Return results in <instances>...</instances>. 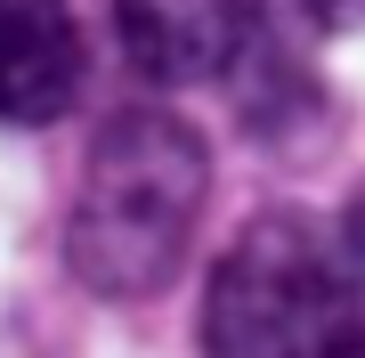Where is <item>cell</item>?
<instances>
[{"label": "cell", "mask_w": 365, "mask_h": 358, "mask_svg": "<svg viewBox=\"0 0 365 358\" xmlns=\"http://www.w3.org/2000/svg\"><path fill=\"white\" fill-rule=\"evenodd\" d=\"M114 33L146 81H211L260 41V0H114Z\"/></svg>", "instance_id": "cell-3"}, {"label": "cell", "mask_w": 365, "mask_h": 358, "mask_svg": "<svg viewBox=\"0 0 365 358\" xmlns=\"http://www.w3.org/2000/svg\"><path fill=\"white\" fill-rule=\"evenodd\" d=\"M211 196L203 131L170 106H122L90 139L73 212H66V269L106 302H146L179 277Z\"/></svg>", "instance_id": "cell-1"}, {"label": "cell", "mask_w": 365, "mask_h": 358, "mask_svg": "<svg viewBox=\"0 0 365 358\" xmlns=\"http://www.w3.org/2000/svg\"><path fill=\"white\" fill-rule=\"evenodd\" d=\"M333 261H341V277H349V293L365 302V179L349 187V196H341V212H333Z\"/></svg>", "instance_id": "cell-5"}, {"label": "cell", "mask_w": 365, "mask_h": 358, "mask_svg": "<svg viewBox=\"0 0 365 358\" xmlns=\"http://www.w3.org/2000/svg\"><path fill=\"white\" fill-rule=\"evenodd\" d=\"M300 9H309L317 33H349V25H365V0H300Z\"/></svg>", "instance_id": "cell-6"}, {"label": "cell", "mask_w": 365, "mask_h": 358, "mask_svg": "<svg viewBox=\"0 0 365 358\" xmlns=\"http://www.w3.org/2000/svg\"><path fill=\"white\" fill-rule=\"evenodd\" d=\"M203 358H365L357 293L300 212L235 228L203 285Z\"/></svg>", "instance_id": "cell-2"}, {"label": "cell", "mask_w": 365, "mask_h": 358, "mask_svg": "<svg viewBox=\"0 0 365 358\" xmlns=\"http://www.w3.org/2000/svg\"><path fill=\"white\" fill-rule=\"evenodd\" d=\"M81 98V25L73 0H0V122L41 131Z\"/></svg>", "instance_id": "cell-4"}]
</instances>
